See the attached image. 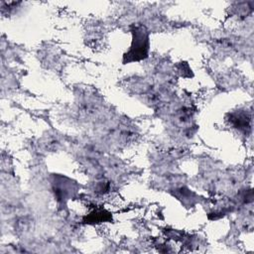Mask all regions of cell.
Wrapping results in <instances>:
<instances>
[{
  "label": "cell",
  "instance_id": "6da1fadb",
  "mask_svg": "<svg viewBox=\"0 0 254 254\" xmlns=\"http://www.w3.org/2000/svg\"><path fill=\"white\" fill-rule=\"evenodd\" d=\"M133 41L130 51L124 56V63L140 61L147 57L149 50V36L144 27H137L132 32Z\"/></svg>",
  "mask_w": 254,
  "mask_h": 254
},
{
  "label": "cell",
  "instance_id": "7a4b0ae2",
  "mask_svg": "<svg viewBox=\"0 0 254 254\" xmlns=\"http://www.w3.org/2000/svg\"><path fill=\"white\" fill-rule=\"evenodd\" d=\"M231 121L233 122L234 126L236 128H239V129H245L247 127H249V122H250V119L249 117H247V115L243 114V113H240V114H234L232 117H231Z\"/></svg>",
  "mask_w": 254,
  "mask_h": 254
}]
</instances>
